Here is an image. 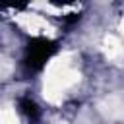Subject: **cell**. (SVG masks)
I'll list each match as a JSON object with an SVG mask.
<instances>
[{"instance_id":"cell-1","label":"cell","mask_w":124,"mask_h":124,"mask_svg":"<svg viewBox=\"0 0 124 124\" xmlns=\"http://www.w3.org/2000/svg\"><path fill=\"white\" fill-rule=\"evenodd\" d=\"M58 43L46 37H31L25 45L23 56H21V70L25 76H35L39 74L46 62L52 58V54L56 52Z\"/></svg>"},{"instance_id":"cell-2","label":"cell","mask_w":124,"mask_h":124,"mask_svg":"<svg viewBox=\"0 0 124 124\" xmlns=\"http://www.w3.org/2000/svg\"><path fill=\"white\" fill-rule=\"evenodd\" d=\"M17 107H19L21 114L27 118L29 124H37V122H39V118H41V108H39V105H37L31 97H19V99H17Z\"/></svg>"}]
</instances>
